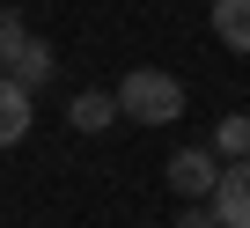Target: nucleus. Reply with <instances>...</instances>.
<instances>
[{"label": "nucleus", "instance_id": "obj_4", "mask_svg": "<svg viewBox=\"0 0 250 228\" xmlns=\"http://www.w3.org/2000/svg\"><path fill=\"white\" fill-rule=\"evenodd\" d=\"M30 96H37V88H22L15 74H0V147H15V140L30 133Z\"/></svg>", "mask_w": 250, "mask_h": 228}, {"label": "nucleus", "instance_id": "obj_2", "mask_svg": "<svg viewBox=\"0 0 250 228\" xmlns=\"http://www.w3.org/2000/svg\"><path fill=\"white\" fill-rule=\"evenodd\" d=\"M162 177H169V191H177V199H191V206H199V199H213V184H221V155H213V147H177Z\"/></svg>", "mask_w": 250, "mask_h": 228}, {"label": "nucleus", "instance_id": "obj_10", "mask_svg": "<svg viewBox=\"0 0 250 228\" xmlns=\"http://www.w3.org/2000/svg\"><path fill=\"white\" fill-rule=\"evenodd\" d=\"M177 228H221V213H206V206H191V213H177Z\"/></svg>", "mask_w": 250, "mask_h": 228}, {"label": "nucleus", "instance_id": "obj_1", "mask_svg": "<svg viewBox=\"0 0 250 228\" xmlns=\"http://www.w3.org/2000/svg\"><path fill=\"white\" fill-rule=\"evenodd\" d=\"M110 96H118L125 118H140V125H177V118H184V81L162 74V66H133Z\"/></svg>", "mask_w": 250, "mask_h": 228}, {"label": "nucleus", "instance_id": "obj_7", "mask_svg": "<svg viewBox=\"0 0 250 228\" xmlns=\"http://www.w3.org/2000/svg\"><path fill=\"white\" fill-rule=\"evenodd\" d=\"M213 155H221V162H243V155H250V118L228 110V118L213 125Z\"/></svg>", "mask_w": 250, "mask_h": 228}, {"label": "nucleus", "instance_id": "obj_5", "mask_svg": "<svg viewBox=\"0 0 250 228\" xmlns=\"http://www.w3.org/2000/svg\"><path fill=\"white\" fill-rule=\"evenodd\" d=\"M118 118H125V110H118V96H103V88H81L74 110H66L74 133H103V125H118Z\"/></svg>", "mask_w": 250, "mask_h": 228}, {"label": "nucleus", "instance_id": "obj_6", "mask_svg": "<svg viewBox=\"0 0 250 228\" xmlns=\"http://www.w3.org/2000/svg\"><path fill=\"white\" fill-rule=\"evenodd\" d=\"M213 37L250 59V0H213Z\"/></svg>", "mask_w": 250, "mask_h": 228}, {"label": "nucleus", "instance_id": "obj_3", "mask_svg": "<svg viewBox=\"0 0 250 228\" xmlns=\"http://www.w3.org/2000/svg\"><path fill=\"white\" fill-rule=\"evenodd\" d=\"M213 213H221V228H250V155H243V162H221Z\"/></svg>", "mask_w": 250, "mask_h": 228}, {"label": "nucleus", "instance_id": "obj_9", "mask_svg": "<svg viewBox=\"0 0 250 228\" xmlns=\"http://www.w3.org/2000/svg\"><path fill=\"white\" fill-rule=\"evenodd\" d=\"M30 44H37V37H30V22H22L15 8H0V66H15Z\"/></svg>", "mask_w": 250, "mask_h": 228}, {"label": "nucleus", "instance_id": "obj_8", "mask_svg": "<svg viewBox=\"0 0 250 228\" xmlns=\"http://www.w3.org/2000/svg\"><path fill=\"white\" fill-rule=\"evenodd\" d=\"M52 66H59V59H52V44H44V37H37V44H30V52H22V59H15V66H8V74H15V81H22V88H44V81H52Z\"/></svg>", "mask_w": 250, "mask_h": 228}]
</instances>
